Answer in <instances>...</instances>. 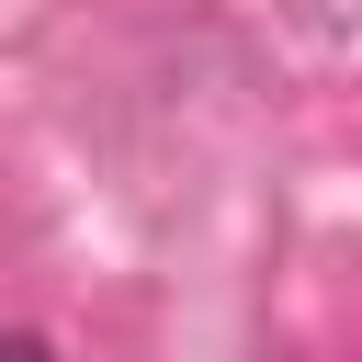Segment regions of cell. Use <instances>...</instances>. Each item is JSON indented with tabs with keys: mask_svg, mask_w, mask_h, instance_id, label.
<instances>
[{
	"mask_svg": "<svg viewBox=\"0 0 362 362\" xmlns=\"http://www.w3.org/2000/svg\"><path fill=\"white\" fill-rule=\"evenodd\" d=\"M0 362H57V351H45V328H11V351H0Z\"/></svg>",
	"mask_w": 362,
	"mask_h": 362,
	"instance_id": "1",
	"label": "cell"
}]
</instances>
